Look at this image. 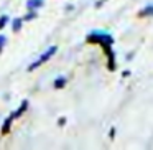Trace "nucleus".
Listing matches in <instances>:
<instances>
[{
	"label": "nucleus",
	"instance_id": "1",
	"mask_svg": "<svg viewBox=\"0 0 153 150\" xmlns=\"http://www.w3.org/2000/svg\"><path fill=\"white\" fill-rule=\"evenodd\" d=\"M87 40H89V41H99V43L104 45V48H105V50H109V46L112 45V41H114L112 37H110V35H107V33H91Z\"/></svg>",
	"mask_w": 153,
	"mask_h": 150
},
{
	"label": "nucleus",
	"instance_id": "2",
	"mask_svg": "<svg viewBox=\"0 0 153 150\" xmlns=\"http://www.w3.org/2000/svg\"><path fill=\"white\" fill-rule=\"evenodd\" d=\"M56 50H58V48H56V46H51V48H48V51H46V53H45V54H43V56H41V58H40V60H38V61H36V63H33V64H30V66H28V71H33V69H36V68H38V66H40V64H43V63H46V61H48V60H50V58H51V56H53V54H54V53H56Z\"/></svg>",
	"mask_w": 153,
	"mask_h": 150
},
{
	"label": "nucleus",
	"instance_id": "3",
	"mask_svg": "<svg viewBox=\"0 0 153 150\" xmlns=\"http://www.w3.org/2000/svg\"><path fill=\"white\" fill-rule=\"evenodd\" d=\"M43 0H28L27 2V7L30 8V10H35V8H40V7H43Z\"/></svg>",
	"mask_w": 153,
	"mask_h": 150
},
{
	"label": "nucleus",
	"instance_id": "4",
	"mask_svg": "<svg viewBox=\"0 0 153 150\" xmlns=\"http://www.w3.org/2000/svg\"><path fill=\"white\" fill-rule=\"evenodd\" d=\"M146 15H153V5H148L146 8H143L140 12V17H146Z\"/></svg>",
	"mask_w": 153,
	"mask_h": 150
},
{
	"label": "nucleus",
	"instance_id": "5",
	"mask_svg": "<svg viewBox=\"0 0 153 150\" xmlns=\"http://www.w3.org/2000/svg\"><path fill=\"white\" fill-rule=\"evenodd\" d=\"M64 84H66V79H64V78H59V79L54 81V87H58V89H59V87H63Z\"/></svg>",
	"mask_w": 153,
	"mask_h": 150
},
{
	"label": "nucleus",
	"instance_id": "6",
	"mask_svg": "<svg viewBox=\"0 0 153 150\" xmlns=\"http://www.w3.org/2000/svg\"><path fill=\"white\" fill-rule=\"evenodd\" d=\"M12 120H13V117H10V119H7L4 122V127H2V130L4 132H8V129H10V124H12Z\"/></svg>",
	"mask_w": 153,
	"mask_h": 150
},
{
	"label": "nucleus",
	"instance_id": "7",
	"mask_svg": "<svg viewBox=\"0 0 153 150\" xmlns=\"http://www.w3.org/2000/svg\"><path fill=\"white\" fill-rule=\"evenodd\" d=\"M20 28H22V20H20V18L13 20V31H18Z\"/></svg>",
	"mask_w": 153,
	"mask_h": 150
},
{
	"label": "nucleus",
	"instance_id": "8",
	"mask_svg": "<svg viewBox=\"0 0 153 150\" xmlns=\"http://www.w3.org/2000/svg\"><path fill=\"white\" fill-rule=\"evenodd\" d=\"M7 23H8V17H7V15H4V17H0V30H2V28H4Z\"/></svg>",
	"mask_w": 153,
	"mask_h": 150
},
{
	"label": "nucleus",
	"instance_id": "9",
	"mask_svg": "<svg viewBox=\"0 0 153 150\" xmlns=\"http://www.w3.org/2000/svg\"><path fill=\"white\" fill-rule=\"evenodd\" d=\"M25 109H27V101H25V102H23V104H22V107H20V109H18V110H17V112H15V114H13V116H12V117H17V116H20V114H22V112H23V110H25Z\"/></svg>",
	"mask_w": 153,
	"mask_h": 150
},
{
	"label": "nucleus",
	"instance_id": "10",
	"mask_svg": "<svg viewBox=\"0 0 153 150\" xmlns=\"http://www.w3.org/2000/svg\"><path fill=\"white\" fill-rule=\"evenodd\" d=\"M5 41H7V40H5V37H4V35H0V50L5 46Z\"/></svg>",
	"mask_w": 153,
	"mask_h": 150
},
{
	"label": "nucleus",
	"instance_id": "11",
	"mask_svg": "<svg viewBox=\"0 0 153 150\" xmlns=\"http://www.w3.org/2000/svg\"><path fill=\"white\" fill-rule=\"evenodd\" d=\"M35 17H36V13H33V12H31V13H28L23 20H31V18H35Z\"/></svg>",
	"mask_w": 153,
	"mask_h": 150
}]
</instances>
